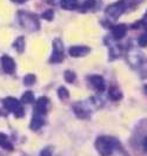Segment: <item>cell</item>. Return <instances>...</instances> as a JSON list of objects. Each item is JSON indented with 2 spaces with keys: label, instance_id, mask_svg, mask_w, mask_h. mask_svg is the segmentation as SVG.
Listing matches in <instances>:
<instances>
[{
  "label": "cell",
  "instance_id": "cell-12",
  "mask_svg": "<svg viewBox=\"0 0 147 156\" xmlns=\"http://www.w3.org/2000/svg\"><path fill=\"white\" fill-rule=\"evenodd\" d=\"M108 95H109V98H111L112 100H114V101H118V100H120V99L123 98L121 90H120L118 87H114V86H112L109 88Z\"/></svg>",
  "mask_w": 147,
  "mask_h": 156
},
{
  "label": "cell",
  "instance_id": "cell-4",
  "mask_svg": "<svg viewBox=\"0 0 147 156\" xmlns=\"http://www.w3.org/2000/svg\"><path fill=\"white\" fill-rule=\"evenodd\" d=\"M125 11V4L124 2H118V4H114V5H111L106 8V13L108 14L109 16H112L113 19H116L119 18L120 14Z\"/></svg>",
  "mask_w": 147,
  "mask_h": 156
},
{
  "label": "cell",
  "instance_id": "cell-19",
  "mask_svg": "<svg viewBox=\"0 0 147 156\" xmlns=\"http://www.w3.org/2000/svg\"><path fill=\"white\" fill-rule=\"evenodd\" d=\"M138 44H139V46H141V47L147 46V32L142 33L139 38H138Z\"/></svg>",
  "mask_w": 147,
  "mask_h": 156
},
{
  "label": "cell",
  "instance_id": "cell-18",
  "mask_svg": "<svg viewBox=\"0 0 147 156\" xmlns=\"http://www.w3.org/2000/svg\"><path fill=\"white\" fill-rule=\"evenodd\" d=\"M64 76H65V80H66L67 82L72 83V82L74 81V79H75V73L72 72V70H66L65 74H64Z\"/></svg>",
  "mask_w": 147,
  "mask_h": 156
},
{
  "label": "cell",
  "instance_id": "cell-17",
  "mask_svg": "<svg viewBox=\"0 0 147 156\" xmlns=\"http://www.w3.org/2000/svg\"><path fill=\"white\" fill-rule=\"evenodd\" d=\"M35 83V75L33 74H27L25 78H24V85L25 86H32Z\"/></svg>",
  "mask_w": 147,
  "mask_h": 156
},
{
  "label": "cell",
  "instance_id": "cell-22",
  "mask_svg": "<svg viewBox=\"0 0 147 156\" xmlns=\"http://www.w3.org/2000/svg\"><path fill=\"white\" fill-rule=\"evenodd\" d=\"M94 4H95V0H86L85 2H84V8H91L94 6Z\"/></svg>",
  "mask_w": 147,
  "mask_h": 156
},
{
  "label": "cell",
  "instance_id": "cell-21",
  "mask_svg": "<svg viewBox=\"0 0 147 156\" xmlns=\"http://www.w3.org/2000/svg\"><path fill=\"white\" fill-rule=\"evenodd\" d=\"M53 16H54V13H53V11H51V9H48V11L42 13V18L46 19V20H50V21L53 19Z\"/></svg>",
  "mask_w": 147,
  "mask_h": 156
},
{
  "label": "cell",
  "instance_id": "cell-16",
  "mask_svg": "<svg viewBox=\"0 0 147 156\" xmlns=\"http://www.w3.org/2000/svg\"><path fill=\"white\" fill-rule=\"evenodd\" d=\"M58 96L60 98V100H67L68 98H70V92L65 88V87H60L59 89H58Z\"/></svg>",
  "mask_w": 147,
  "mask_h": 156
},
{
  "label": "cell",
  "instance_id": "cell-14",
  "mask_svg": "<svg viewBox=\"0 0 147 156\" xmlns=\"http://www.w3.org/2000/svg\"><path fill=\"white\" fill-rule=\"evenodd\" d=\"M61 7L64 9H75L78 7L77 0H61Z\"/></svg>",
  "mask_w": 147,
  "mask_h": 156
},
{
  "label": "cell",
  "instance_id": "cell-20",
  "mask_svg": "<svg viewBox=\"0 0 147 156\" xmlns=\"http://www.w3.org/2000/svg\"><path fill=\"white\" fill-rule=\"evenodd\" d=\"M14 46L17 47V49L19 51V52H23L24 51V46H25V42H24V38L23 37H20V38H18L16 41V44H14Z\"/></svg>",
  "mask_w": 147,
  "mask_h": 156
},
{
  "label": "cell",
  "instance_id": "cell-2",
  "mask_svg": "<svg viewBox=\"0 0 147 156\" xmlns=\"http://www.w3.org/2000/svg\"><path fill=\"white\" fill-rule=\"evenodd\" d=\"M2 103H4V107L8 112L13 113L17 117L24 116L25 110H24L23 105H21V102H19L17 99H14V98H6V99H4Z\"/></svg>",
  "mask_w": 147,
  "mask_h": 156
},
{
  "label": "cell",
  "instance_id": "cell-23",
  "mask_svg": "<svg viewBox=\"0 0 147 156\" xmlns=\"http://www.w3.org/2000/svg\"><path fill=\"white\" fill-rule=\"evenodd\" d=\"M40 156H52V154H51L50 149H45V150H42V151H41Z\"/></svg>",
  "mask_w": 147,
  "mask_h": 156
},
{
  "label": "cell",
  "instance_id": "cell-11",
  "mask_svg": "<svg viewBox=\"0 0 147 156\" xmlns=\"http://www.w3.org/2000/svg\"><path fill=\"white\" fill-rule=\"evenodd\" d=\"M90 81H91L92 86L95 87L98 90H104V88H105V81H104L102 76H100V75H92L90 78Z\"/></svg>",
  "mask_w": 147,
  "mask_h": 156
},
{
  "label": "cell",
  "instance_id": "cell-1",
  "mask_svg": "<svg viewBox=\"0 0 147 156\" xmlns=\"http://www.w3.org/2000/svg\"><path fill=\"white\" fill-rule=\"evenodd\" d=\"M119 147V142L111 136H100L95 141V148L100 156H112L113 151Z\"/></svg>",
  "mask_w": 147,
  "mask_h": 156
},
{
  "label": "cell",
  "instance_id": "cell-25",
  "mask_svg": "<svg viewBox=\"0 0 147 156\" xmlns=\"http://www.w3.org/2000/svg\"><path fill=\"white\" fill-rule=\"evenodd\" d=\"M13 2H17V4H23L25 1H27V0H12Z\"/></svg>",
  "mask_w": 147,
  "mask_h": 156
},
{
  "label": "cell",
  "instance_id": "cell-15",
  "mask_svg": "<svg viewBox=\"0 0 147 156\" xmlns=\"http://www.w3.org/2000/svg\"><path fill=\"white\" fill-rule=\"evenodd\" d=\"M33 101H34V94L32 93L31 90L25 92L23 98H21V102H24V103H32Z\"/></svg>",
  "mask_w": 147,
  "mask_h": 156
},
{
  "label": "cell",
  "instance_id": "cell-5",
  "mask_svg": "<svg viewBox=\"0 0 147 156\" xmlns=\"http://www.w3.org/2000/svg\"><path fill=\"white\" fill-rule=\"evenodd\" d=\"M48 105H50V100L45 96L38 99V101L35 103V107H34V113L45 116L47 113V109H48Z\"/></svg>",
  "mask_w": 147,
  "mask_h": 156
},
{
  "label": "cell",
  "instance_id": "cell-8",
  "mask_svg": "<svg viewBox=\"0 0 147 156\" xmlns=\"http://www.w3.org/2000/svg\"><path fill=\"white\" fill-rule=\"evenodd\" d=\"M73 112L75 113V115H77L79 119H88V116H90L88 109L86 108L81 102H78V103H74V105H73Z\"/></svg>",
  "mask_w": 147,
  "mask_h": 156
},
{
  "label": "cell",
  "instance_id": "cell-7",
  "mask_svg": "<svg viewBox=\"0 0 147 156\" xmlns=\"http://www.w3.org/2000/svg\"><path fill=\"white\" fill-rule=\"evenodd\" d=\"M68 53L73 58H80V56H85L86 54L90 53V47L87 46H72L68 49Z\"/></svg>",
  "mask_w": 147,
  "mask_h": 156
},
{
  "label": "cell",
  "instance_id": "cell-10",
  "mask_svg": "<svg viewBox=\"0 0 147 156\" xmlns=\"http://www.w3.org/2000/svg\"><path fill=\"white\" fill-rule=\"evenodd\" d=\"M45 123V119H44V115H40V114H37L34 113V116L32 119L31 125H30V128L32 130H38L40 129Z\"/></svg>",
  "mask_w": 147,
  "mask_h": 156
},
{
  "label": "cell",
  "instance_id": "cell-13",
  "mask_svg": "<svg viewBox=\"0 0 147 156\" xmlns=\"http://www.w3.org/2000/svg\"><path fill=\"white\" fill-rule=\"evenodd\" d=\"M0 147L6 150H12L13 149V146L12 143L9 142L8 137L5 135V134H0Z\"/></svg>",
  "mask_w": 147,
  "mask_h": 156
},
{
  "label": "cell",
  "instance_id": "cell-24",
  "mask_svg": "<svg viewBox=\"0 0 147 156\" xmlns=\"http://www.w3.org/2000/svg\"><path fill=\"white\" fill-rule=\"evenodd\" d=\"M142 148H144V150L147 153V136L144 139V141H142Z\"/></svg>",
  "mask_w": 147,
  "mask_h": 156
},
{
  "label": "cell",
  "instance_id": "cell-26",
  "mask_svg": "<svg viewBox=\"0 0 147 156\" xmlns=\"http://www.w3.org/2000/svg\"><path fill=\"white\" fill-rule=\"evenodd\" d=\"M142 89H144V93L146 94L147 95V85H145V86H144V88H142Z\"/></svg>",
  "mask_w": 147,
  "mask_h": 156
},
{
  "label": "cell",
  "instance_id": "cell-6",
  "mask_svg": "<svg viewBox=\"0 0 147 156\" xmlns=\"http://www.w3.org/2000/svg\"><path fill=\"white\" fill-rule=\"evenodd\" d=\"M1 66H2V69L5 70L8 74H12L14 69H16V62L12 58H9L7 55H4L1 58Z\"/></svg>",
  "mask_w": 147,
  "mask_h": 156
},
{
  "label": "cell",
  "instance_id": "cell-3",
  "mask_svg": "<svg viewBox=\"0 0 147 156\" xmlns=\"http://www.w3.org/2000/svg\"><path fill=\"white\" fill-rule=\"evenodd\" d=\"M64 60V46L59 39L53 41V53L50 58L51 63H60Z\"/></svg>",
  "mask_w": 147,
  "mask_h": 156
},
{
  "label": "cell",
  "instance_id": "cell-9",
  "mask_svg": "<svg viewBox=\"0 0 147 156\" xmlns=\"http://www.w3.org/2000/svg\"><path fill=\"white\" fill-rule=\"evenodd\" d=\"M126 32H127V26L124 23H119L116 25L113 28H112V34L116 39H123L125 35H126Z\"/></svg>",
  "mask_w": 147,
  "mask_h": 156
}]
</instances>
